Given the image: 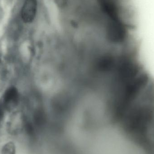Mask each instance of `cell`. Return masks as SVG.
Wrapping results in <instances>:
<instances>
[{"instance_id": "cell-1", "label": "cell", "mask_w": 154, "mask_h": 154, "mask_svg": "<svg viewBox=\"0 0 154 154\" xmlns=\"http://www.w3.org/2000/svg\"><path fill=\"white\" fill-rule=\"evenodd\" d=\"M38 10L37 0H25L21 12V16L25 23H31L37 16Z\"/></svg>"}, {"instance_id": "cell-2", "label": "cell", "mask_w": 154, "mask_h": 154, "mask_svg": "<svg viewBox=\"0 0 154 154\" xmlns=\"http://www.w3.org/2000/svg\"><path fill=\"white\" fill-rule=\"evenodd\" d=\"M19 93L18 90L14 87L8 88L5 92L2 101L4 107L6 110H11L18 105L19 101Z\"/></svg>"}, {"instance_id": "cell-3", "label": "cell", "mask_w": 154, "mask_h": 154, "mask_svg": "<svg viewBox=\"0 0 154 154\" xmlns=\"http://www.w3.org/2000/svg\"><path fill=\"white\" fill-rule=\"evenodd\" d=\"M1 154H16V146L14 143L9 142L3 146Z\"/></svg>"}, {"instance_id": "cell-4", "label": "cell", "mask_w": 154, "mask_h": 154, "mask_svg": "<svg viewBox=\"0 0 154 154\" xmlns=\"http://www.w3.org/2000/svg\"><path fill=\"white\" fill-rule=\"evenodd\" d=\"M5 109L4 107L2 102L0 101V123L2 122L4 116V110Z\"/></svg>"}]
</instances>
